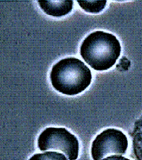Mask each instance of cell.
Here are the masks:
<instances>
[{
  "label": "cell",
  "instance_id": "6da1fadb",
  "mask_svg": "<svg viewBox=\"0 0 142 160\" xmlns=\"http://www.w3.org/2000/svg\"><path fill=\"white\" fill-rule=\"evenodd\" d=\"M120 43L112 34L103 31L92 32L85 38L80 48L81 56L93 69L107 70L120 57Z\"/></svg>",
  "mask_w": 142,
  "mask_h": 160
},
{
  "label": "cell",
  "instance_id": "7a4b0ae2",
  "mask_svg": "<svg viewBox=\"0 0 142 160\" xmlns=\"http://www.w3.org/2000/svg\"><path fill=\"white\" fill-rule=\"evenodd\" d=\"M92 75L88 67L76 58L61 60L52 67L50 80L61 94L73 96L80 94L90 85Z\"/></svg>",
  "mask_w": 142,
  "mask_h": 160
},
{
  "label": "cell",
  "instance_id": "3957f363",
  "mask_svg": "<svg viewBox=\"0 0 142 160\" xmlns=\"http://www.w3.org/2000/svg\"><path fill=\"white\" fill-rule=\"evenodd\" d=\"M37 146L41 151L57 150L63 152L69 160H76L79 156V141L65 128L49 127L41 133Z\"/></svg>",
  "mask_w": 142,
  "mask_h": 160
},
{
  "label": "cell",
  "instance_id": "277c9868",
  "mask_svg": "<svg viewBox=\"0 0 142 160\" xmlns=\"http://www.w3.org/2000/svg\"><path fill=\"white\" fill-rule=\"evenodd\" d=\"M128 148V139L124 133L116 129H107L96 137L91 145L94 160H102L112 154L123 155Z\"/></svg>",
  "mask_w": 142,
  "mask_h": 160
},
{
  "label": "cell",
  "instance_id": "5b68a950",
  "mask_svg": "<svg viewBox=\"0 0 142 160\" xmlns=\"http://www.w3.org/2000/svg\"><path fill=\"white\" fill-rule=\"evenodd\" d=\"M37 2L45 14L56 18L69 14L73 6V0H39Z\"/></svg>",
  "mask_w": 142,
  "mask_h": 160
},
{
  "label": "cell",
  "instance_id": "8992f818",
  "mask_svg": "<svg viewBox=\"0 0 142 160\" xmlns=\"http://www.w3.org/2000/svg\"><path fill=\"white\" fill-rule=\"evenodd\" d=\"M132 137L135 159L142 160V116L135 123Z\"/></svg>",
  "mask_w": 142,
  "mask_h": 160
},
{
  "label": "cell",
  "instance_id": "52a82bcc",
  "mask_svg": "<svg viewBox=\"0 0 142 160\" xmlns=\"http://www.w3.org/2000/svg\"><path fill=\"white\" fill-rule=\"evenodd\" d=\"M78 2L80 6L85 11L91 14H97L101 12L106 5V1H96V0H79Z\"/></svg>",
  "mask_w": 142,
  "mask_h": 160
},
{
  "label": "cell",
  "instance_id": "ba28073f",
  "mask_svg": "<svg viewBox=\"0 0 142 160\" xmlns=\"http://www.w3.org/2000/svg\"><path fill=\"white\" fill-rule=\"evenodd\" d=\"M29 160H67L64 154L53 151H47L43 153H37L30 158Z\"/></svg>",
  "mask_w": 142,
  "mask_h": 160
},
{
  "label": "cell",
  "instance_id": "9c48e42d",
  "mask_svg": "<svg viewBox=\"0 0 142 160\" xmlns=\"http://www.w3.org/2000/svg\"><path fill=\"white\" fill-rule=\"evenodd\" d=\"M102 160H130V159H127V158H125L124 157H122V156L115 155V156H111V157H106Z\"/></svg>",
  "mask_w": 142,
  "mask_h": 160
}]
</instances>
